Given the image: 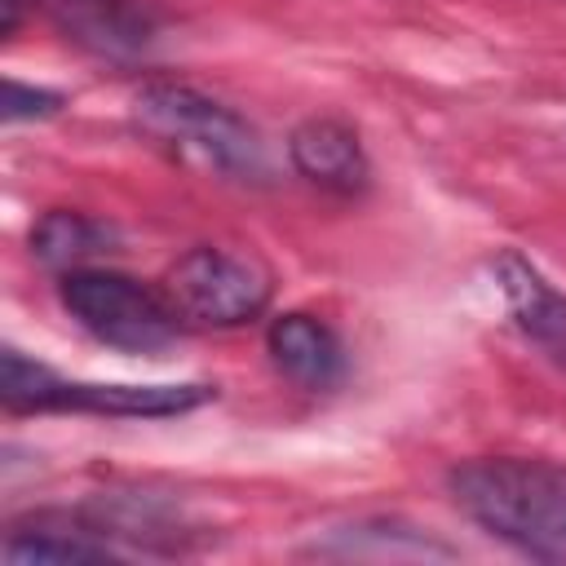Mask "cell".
I'll return each mask as SVG.
<instances>
[{"label":"cell","instance_id":"obj_1","mask_svg":"<svg viewBox=\"0 0 566 566\" xmlns=\"http://www.w3.org/2000/svg\"><path fill=\"white\" fill-rule=\"evenodd\" d=\"M455 504L495 539L539 562H566V469L526 455L464 460L447 478Z\"/></svg>","mask_w":566,"mask_h":566},{"label":"cell","instance_id":"obj_2","mask_svg":"<svg viewBox=\"0 0 566 566\" xmlns=\"http://www.w3.org/2000/svg\"><path fill=\"white\" fill-rule=\"evenodd\" d=\"M133 119L146 137H155L164 150H172L177 159L203 172L230 181H265L270 172L256 128L190 84H172V80L142 84L133 97Z\"/></svg>","mask_w":566,"mask_h":566},{"label":"cell","instance_id":"obj_3","mask_svg":"<svg viewBox=\"0 0 566 566\" xmlns=\"http://www.w3.org/2000/svg\"><path fill=\"white\" fill-rule=\"evenodd\" d=\"M57 296L62 310L111 349L150 354L181 332V314L172 310V301L119 270H102V265L66 270Z\"/></svg>","mask_w":566,"mask_h":566},{"label":"cell","instance_id":"obj_4","mask_svg":"<svg viewBox=\"0 0 566 566\" xmlns=\"http://www.w3.org/2000/svg\"><path fill=\"white\" fill-rule=\"evenodd\" d=\"M0 398L9 411H93V416H181L212 398L208 385H84L4 349Z\"/></svg>","mask_w":566,"mask_h":566},{"label":"cell","instance_id":"obj_5","mask_svg":"<svg viewBox=\"0 0 566 566\" xmlns=\"http://www.w3.org/2000/svg\"><path fill=\"white\" fill-rule=\"evenodd\" d=\"M164 296L172 301L181 323L239 327L270 305V270L248 252L199 243L168 265Z\"/></svg>","mask_w":566,"mask_h":566},{"label":"cell","instance_id":"obj_6","mask_svg":"<svg viewBox=\"0 0 566 566\" xmlns=\"http://www.w3.org/2000/svg\"><path fill=\"white\" fill-rule=\"evenodd\" d=\"M31 9L106 62H142L155 44V22L133 0H31Z\"/></svg>","mask_w":566,"mask_h":566},{"label":"cell","instance_id":"obj_7","mask_svg":"<svg viewBox=\"0 0 566 566\" xmlns=\"http://www.w3.org/2000/svg\"><path fill=\"white\" fill-rule=\"evenodd\" d=\"M265 349L274 358V367L296 385V389H310V394H323V389H336L340 376H345V345L340 336L314 318V314H279L265 332Z\"/></svg>","mask_w":566,"mask_h":566},{"label":"cell","instance_id":"obj_8","mask_svg":"<svg viewBox=\"0 0 566 566\" xmlns=\"http://www.w3.org/2000/svg\"><path fill=\"white\" fill-rule=\"evenodd\" d=\"M287 159L305 181H314L323 190H336V195H358L371 177L358 133L340 119L296 124L292 137H287Z\"/></svg>","mask_w":566,"mask_h":566},{"label":"cell","instance_id":"obj_9","mask_svg":"<svg viewBox=\"0 0 566 566\" xmlns=\"http://www.w3.org/2000/svg\"><path fill=\"white\" fill-rule=\"evenodd\" d=\"M491 270H495V283H500L517 327L531 340H539L548 354L566 358V296L522 252H500L491 261Z\"/></svg>","mask_w":566,"mask_h":566},{"label":"cell","instance_id":"obj_10","mask_svg":"<svg viewBox=\"0 0 566 566\" xmlns=\"http://www.w3.org/2000/svg\"><path fill=\"white\" fill-rule=\"evenodd\" d=\"M0 557L9 566H40V562H106L115 557L106 531L97 522H62V517H31L18 522L4 544Z\"/></svg>","mask_w":566,"mask_h":566},{"label":"cell","instance_id":"obj_11","mask_svg":"<svg viewBox=\"0 0 566 566\" xmlns=\"http://www.w3.org/2000/svg\"><path fill=\"white\" fill-rule=\"evenodd\" d=\"M111 243H115V230L75 208H53L31 226V256L62 274L97 261L102 252H111Z\"/></svg>","mask_w":566,"mask_h":566},{"label":"cell","instance_id":"obj_12","mask_svg":"<svg viewBox=\"0 0 566 566\" xmlns=\"http://www.w3.org/2000/svg\"><path fill=\"white\" fill-rule=\"evenodd\" d=\"M62 106V93L53 88H31L22 80H4V119L18 124V119H44Z\"/></svg>","mask_w":566,"mask_h":566}]
</instances>
